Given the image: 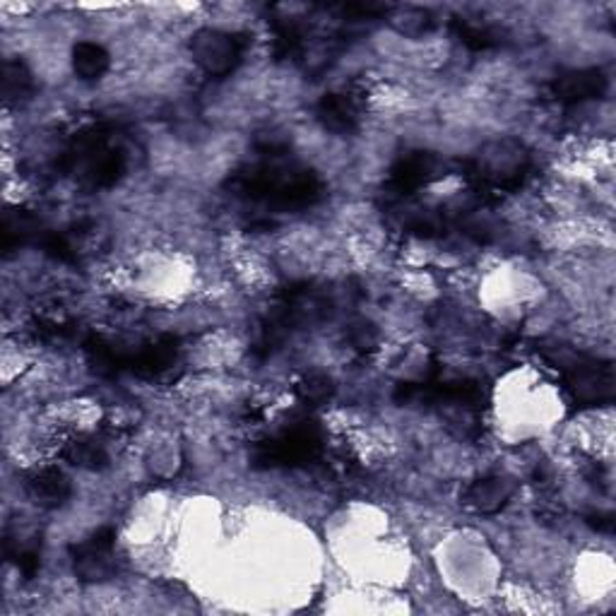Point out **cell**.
Instances as JSON below:
<instances>
[{"label": "cell", "instance_id": "cell-1", "mask_svg": "<svg viewBox=\"0 0 616 616\" xmlns=\"http://www.w3.org/2000/svg\"><path fill=\"white\" fill-rule=\"evenodd\" d=\"M226 185L243 203L261 208L251 229H272V214L313 208L325 195L323 181L304 164L290 160L286 150L261 152V160L234 171Z\"/></svg>", "mask_w": 616, "mask_h": 616}, {"label": "cell", "instance_id": "cell-2", "mask_svg": "<svg viewBox=\"0 0 616 616\" xmlns=\"http://www.w3.org/2000/svg\"><path fill=\"white\" fill-rule=\"evenodd\" d=\"M131 164L125 133L119 123H92L70 135L65 150L53 162L59 176H73L82 189L102 191L117 185Z\"/></svg>", "mask_w": 616, "mask_h": 616}, {"label": "cell", "instance_id": "cell-3", "mask_svg": "<svg viewBox=\"0 0 616 616\" xmlns=\"http://www.w3.org/2000/svg\"><path fill=\"white\" fill-rule=\"evenodd\" d=\"M533 171V156L521 140H492L463 164L469 191L484 205H492L508 193L521 191Z\"/></svg>", "mask_w": 616, "mask_h": 616}, {"label": "cell", "instance_id": "cell-4", "mask_svg": "<svg viewBox=\"0 0 616 616\" xmlns=\"http://www.w3.org/2000/svg\"><path fill=\"white\" fill-rule=\"evenodd\" d=\"M539 354L562 374L573 403L580 407L609 405L614 400V368L609 362L593 360L562 345L539 347Z\"/></svg>", "mask_w": 616, "mask_h": 616}, {"label": "cell", "instance_id": "cell-5", "mask_svg": "<svg viewBox=\"0 0 616 616\" xmlns=\"http://www.w3.org/2000/svg\"><path fill=\"white\" fill-rule=\"evenodd\" d=\"M325 455L323 428L301 417L292 424L282 426L277 434L261 441L253 451L255 467H304L311 463H321Z\"/></svg>", "mask_w": 616, "mask_h": 616}, {"label": "cell", "instance_id": "cell-6", "mask_svg": "<svg viewBox=\"0 0 616 616\" xmlns=\"http://www.w3.org/2000/svg\"><path fill=\"white\" fill-rule=\"evenodd\" d=\"M70 558H73L75 576L82 583H102L111 576H117V529H97L90 539H84L70 549Z\"/></svg>", "mask_w": 616, "mask_h": 616}, {"label": "cell", "instance_id": "cell-7", "mask_svg": "<svg viewBox=\"0 0 616 616\" xmlns=\"http://www.w3.org/2000/svg\"><path fill=\"white\" fill-rule=\"evenodd\" d=\"M193 61L205 70L210 78L232 75L243 59V41L236 34L220 30H200L191 39Z\"/></svg>", "mask_w": 616, "mask_h": 616}, {"label": "cell", "instance_id": "cell-8", "mask_svg": "<svg viewBox=\"0 0 616 616\" xmlns=\"http://www.w3.org/2000/svg\"><path fill=\"white\" fill-rule=\"evenodd\" d=\"M441 160L432 152L414 150L400 154L385 183V195L388 200H410L428 183H434L441 176Z\"/></svg>", "mask_w": 616, "mask_h": 616}, {"label": "cell", "instance_id": "cell-9", "mask_svg": "<svg viewBox=\"0 0 616 616\" xmlns=\"http://www.w3.org/2000/svg\"><path fill=\"white\" fill-rule=\"evenodd\" d=\"M609 82L605 73L597 68H580V70H568L558 78L552 80L549 92L558 104L564 107H576L593 102V99H602L607 94Z\"/></svg>", "mask_w": 616, "mask_h": 616}, {"label": "cell", "instance_id": "cell-10", "mask_svg": "<svg viewBox=\"0 0 616 616\" xmlns=\"http://www.w3.org/2000/svg\"><path fill=\"white\" fill-rule=\"evenodd\" d=\"M316 119L321 121L325 131L331 133H354L362 121V94L331 92L321 97V102L316 104Z\"/></svg>", "mask_w": 616, "mask_h": 616}, {"label": "cell", "instance_id": "cell-11", "mask_svg": "<svg viewBox=\"0 0 616 616\" xmlns=\"http://www.w3.org/2000/svg\"><path fill=\"white\" fill-rule=\"evenodd\" d=\"M24 489L39 508H59L70 498V482L55 465L32 469L24 477Z\"/></svg>", "mask_w": 616, "mask_h": 616}, {"label": "cell", "instance_id": "cell-12", "mask_svg": "<svg viewBox=\"0 0 616 616\" xmlns=\"http://www.w3.org/2000/svg\"><path fill=\"white\" fill-rule=\"evenodd\" d=\"M515 492V482L504 475H489L467 486L463 496L465 506L482 515H492L508 504V498Z\"/></svg>", "mask_w": 616, "mask_h": 616}, {"label": "cell", "instance_id": "cell-13", "mask_svg": "<svg viewBox=\"0 0 616 616\" xmlns=\"http://www.w3.org/2000/svg\"><path fill=\"white\" fill-rule=\"evenodd\" d=\"M385 22H388L395 32L410 39H420L436 30L434 12L420 6H391Z\"/></svg>", "mask_w": 616, "mask_h": 616}, {"label": "cell", "instance_id": "cell-14", "mask_svg": "<svg viewBox=\"0 0 616 616\" xmlns=\"http://www.w3.org/2000/svg\"><path fill=\"white\" fill-rule=\"evenodd\" d=\"M3 547H6V556L10 562H16L18 570L27 580H32L37 573H39V564H41V539L34 537H22L20 529L18 533H6L3 539Z\"/></svg>", "mask_w": 616, "mask_h": 616}, {"label": "cell", "instance_id": "cell-15", "mask_svg": "<svg viewBox=\"0 0 616 616\" xmlns=\"http://www.w3.org/2000/svg\"><path fill=\"white\" fill-rule=\"evenodd\" d=\"M111 65L109 51L97 44V41H80L73 49V70L75 75L84 82L102 80L107 75V70Z\"/></svg>", "mask_w": 616, "mask_h": 616}, {"label": "cell", "instance_id": "cell-16", "mask_svg": "<svg viewBox=\"0 0 616 616\" xmlns=\"http://www.w3.org/2000/svg\"><path fill=\"white\" fill-rule=\"evenodd\" d=\"M70 465L82 467V469H102L109 463V453L102 441L92 436H78L65 441L63 453H61Z\"/></svg>", "mask_w": 616, "mask_h": 616}, {"label": "cell", "instance_id": "cell-17", "mask_svg": "<svg viewBox=\"0 0 616 616\" xmlns=\"http://www.w3.org/2000/svg\"><path fill=\"white\" fill-rule=\"evenodd\" d=\"M34 94V78L22 61H6L3 65V97L8 107H22Z\"/></svg>", "mask_w": 616, "mask_h": 616}, {"label": "cell", "instance_id": "cell-18", "mask_svg": "<svg viewBox=\"0 0 616 616\" xmlns=\"http://www.w3.org/2000/svg\"><path fill=\"white\" fill-rule=\"evenodd\" d=\"M451 30L457 39H461V44L467 47L469 51H489L501 44V34L494 30V27L484 22L455 18L451 22Z\"/></svg>", "mask_w": 616, "mask_h": 616}, {"label": "cell", "instance_id": "cell-19", "mask_svg": "<svg viewBox=\"0 0 616 616\" xmlns=\"http://www.w3.org/2000/svg\"><path fill=\"white\" fill-rule=\"evenodd\" d=\"M294 393L304 407H319L333 397L335 385L325 374H309L296 383Z\"/></svg>", "mask_w": 616, "mask_h": 616}, {"label": "cell", "instance_id": "cell-20", "mask_svg": "<svg viewBox=\"0 0 616 616\" xmlns=\"http://www.w3.org/2000/svg\"><path fill=\"white\" fill-rule=\"evenodd\" d=\"M376 327L371 325V323H366V321H356L352 327H350V340H352V345L356 347V350H362V352H366V350H374V345H376Z\"/></svg>", "mask_w": 616, "mask_h": 616}, {"label": "cell", "instance_id": "cell-21", "mask_svg": "<svg viewBox=\"0 0 616 616\" xmlns=\"http://www.w3.org/2000/svg\"><path fill=\"white\" fill-rule=\"evenodd\" d=\"M587 525H593L597 533H602V535H612L614 533V515L602 513V511L590 513V515H587Z\"/></svg>", "mask_w": 616, "mask_h": 616}]
</instances>
